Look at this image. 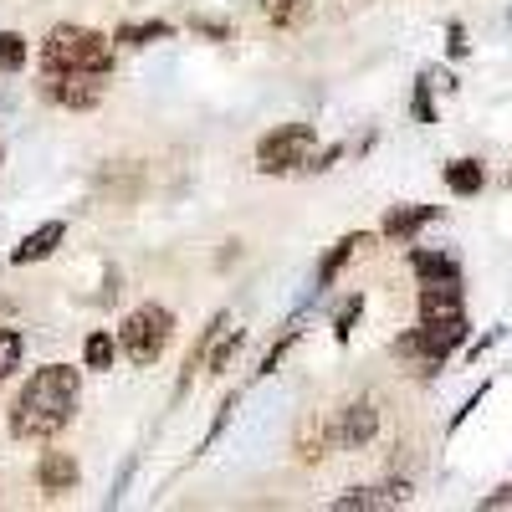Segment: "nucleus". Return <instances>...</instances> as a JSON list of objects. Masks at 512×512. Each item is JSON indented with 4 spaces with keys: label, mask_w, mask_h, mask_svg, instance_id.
Returning a JSON list of instances; mask_svg holds the SVG:
<instances>
[{
    "label": "nucleus",
    "mask_w": 512,
    "mask_h": 512,
    "mask_svg": "<svg viewBox=\"0 0 512 512\" xmlns=\"http://www.w3.org/2000/svg\"><path fill=\"white\" fill-rule=\"evenodd\" d=\"M77 400H82V374L72 364H41L11 405V436L16 441H52L57 431L72 425Z\"/></svg>",
    "instance_id": "f257e3e1"
},
{
    "label": "nucleus",
    "mask_w": 512,
    "mask_h": 512,
    "mask_svg": "<svg viewBox=\"0 0 512 512\" xmlns=\"http://www.w3.org/2000/svg\"><path fill=\"white\" fill-rule=\"evenodd\" d=\"M41 67L52 77L62 72H113V41L93 26H57L47 41H41Z\"/></svg>",
    "instance_id": "f03ea898"
},
{
    "label": "nucleus",
    "mask_w": 512,
    "mask_h": 512,
    "mask_svg": "<svg viewBox=\"0 0 512 512\" xmlns=\"http://www.w3.org/2000/svg\"><path fill=\"white\" fill-rule=\"evenodd\" d=\"M313 159H318V128L313 123H277L256 144V169L262 175H297V169H313Z\"/></svg>",
    "instance_id": "7ed1b4c3"
},
{
    "label": "nucleus",
    "mask_w": 512,
    "mask_h": 512,
    "mask_svg": "<svg viewBox=\"0 0 512 512\" xmlns=\"http://www.w3.org/2000/svg\"><path fill=\"white\" fill-rule=\"evenodd\" d=\"M169 338H175V313L159 308V303H144V308H134V313L123 318V328H118V349L134 359L139 369H149V364L164 359Z\"/></svg>",
    "instance_id": "20e7f679"
},
{
    "label": "nucleus",
    "mask_w": 512,
    "mask_h": 512,
    "mask_svg": "<svg viewBox=\"0 0 512 512\" xmlns=\"http://www.w3.org/2000/svg\"><path fill=\"white\" fill-rule=\"evenodd\" d=\"M466 338V318H446V323H420L415 333H405L400 338V354H415V359H425V364H441L456 344Z\"/></svg>",
    "instance_id": "39448f33"
},
{
    "label": "nucleus",
    "mask_w": 512,
    "mask_h": 512,
    "mask_svg": "<svg viewBox=\"0 0 512 512\" xmlns=\"http://www.w3.org/2000/svg\"><path fill=\"white\" fill-rule=\"evenodd\" d=\"M52 98L62 108H98L103 103V72H62V82H52Z\"/></svg>",
    "instance_id": "423d86ee"
},
{
    "label": "nucleus",
    "mask_w": 512,
    "mask_h": 512,
    "mask_svg": "<svg viewBox=\"0 0 512 512\" xmlns=\"http://www.w3.org/2000/svg\"><path fill=\"white\" fill-rule=\"evenodd\" d=\"M461 313V282H420V323H446Z\"/></svg>",
    "instance_id": "0eeeda50"
},
{
    "label": "nucleus",
    "mask_w": 512,
    "mask_h": 512,
    "mask_svg": "<svg viewBox=\"0 0 512 512\" xmlns=\"http://www.w3.org/2000/svg\"><path fill=\"white\" fill-rule=\"evenodd\" d=\"M77 461H72V451H41V461H36V482H41V492H52V497H62V492H72L77 487Z\"/></svg>",
    "instance_id": "6e6552de"
},
{
    "label": "nucleus",
    "mask_w": 512,
    "mask_h": 512,
    "mask_svg": "<svg viewBox=\"0 0 512 512\" xmlns=\"http://www.w3.org/2000/svg\"><path fill=\"white\" fill-rule=\"evenodd\" d=\"M62 236H67V226H62V221L36 226V231H31V236H26V241L11 251V262H16V267H26V262H47V256L62 246Z\"/></svg>",
    "instance_id": "1a4fd4ad"
},
{
    "label": "nucleus",
    "mask_w": 512,
    "mask_h": 512,
    "mask_svg": "<svg viewBox=\"0 0 512 512\" xmlns=\"http://www.w3.org/2000/svg\"><path fill=\"white\" fill-rule=\"evenodd\" d=\"M436 216H441L436 205H395L390 216H384V226H379V231L390 236V241H410L420 226H431Z\"/></svg>",
    "instance_id": "9d476101"
},
{
    "label": "nucleus",
    "mask_w": 512,
    "mask_h": 512,
    "mask_svg": "<svg viewBox=\"0 0 512 512\" xmlns=\"http://www.w3.org/2000/svg\"><path fill=\"white\" fill-rule=\"evenodd\" d=\"M410 267L420 282H461V267L446 251H410Z\"/></svg>",
    "instance_id": "9b49d317"
},
{
    "label": "nucleus",
    "mask_w": 512,
    "mask_h": 512,
    "mask_svg": "<svg viewBox=\"0 0 512 512\" xmlns=\"http://www.w3.org/2000/svg\"><path fill=\"white\" fill-rule=\"evenodd\" d=\"M446 185H451V195H482L487 169H482L477 159H451V164H446Z\"/></svg>",
    "instance_id": "f8f14e48"
},
{
    "label": "nucleus",
    "mask_w": 512,
    "mask_h": 512,
    "mask_svg": "<svg viewBox=\"0 0 512 512\" xmlns=\"http://www.w3.org/2000/svg\"><path fill=\"white\" fill-rule=\"evenodd\" d=\"M374 425H379L374 405H349L344 425H338V441H344V446H364V441L374 436Z\"/></svg>",
    "instance_id": "ddd939ff"
},
{
    "label": "nucleus",
    "mask_w": 512,
    "mask_h": 512,
    "mask_svg": "<svg viewBox=\"0 0 512 512\" xmlns=\"http://www.w3.org/2000/svg\"><path fill=\"white\" fill-rule=\"evenodd\" d=\"M123 349H118V338L108 333V328H98V333H88V344H82V364H88V369H113V359H118Z\"/></svg>",
    "instance_id": "4468645a"
},
{
    "label": "nucleus",
    "mask_w": 512,
    "mask_h": 512,
    "mask_svg": "<svg viewBox=\"0 0 512 512\" xmlns=\"http://www.w3.org/2000/svg\"><path fill=\"white\" fill-rule=\"evenodd\" d=\"M164 36H175L169 21H139V26H123L113 41H123V47H149V41H164Z\"/></svg>",
    "instance_id": "2eb2a0df"
},
{
    "label": "nucleus",
    "mask_w": 512,
    "mask_h": 512,
    "mask_svg": "<svg viewBox=\"0 0 512 512\" xmlns=\"http://www.w3.org/2000/svg\"><path fill=\"white\" fill-rule=\"evenodd\" d=\"M359 246H369V236H344V241H338V246H333V251H328V262H323V267H318V282H323V287H328V282H333V277H338V267H344V262H349V256H354V251H359Z\"/></svg>",
    "instance_id": "dca6fc26"
},
{
    "label": "nucleus",
    "mask_w": 512,
    "mask_h": 512,
    "mask_svg": "<svg viewBox=\"0 0 512 512\" xmlns=\"http://www.w3.org/2000/svg\"><path fill=\"white\" fill-rule=\"evenodd\" d=\"M236 349H241V328L231 333V328L221 323V333H216V354L205 359V369H210V374H226V369H231V359H236Z\"/></svg>",
    "instance_id": "f3484780"
},
{
    "label": "nucleus",
    "mask_w": 512,
    "mask_h": 512,
    "mask_svg": "<svg viewBox=\"0 0 512 512\" xmlns=\"http://www.w3.org/2000/svg\"><path fill=\"white\" fill-rule=\"evenodd\" d=\"M262 11H267L272 26H297L308 16V0H262Z\"/></svg>",
    "instance_id": "a211bd4d"
},
{
    "label": "nucleus",
    "mask_w": 512,
    "mask_h": 512,
    "mask_svg": "<svg viewBox=\"0 0 512 512\" xmlns=\"http://www.w3.org/2000/svg\"><path fill=\"white\" fill-rule=\"evenodd\" d=\"M26 36L21 31H0V67H6V72H21L26 67Z\"/></svg>",
    "instance_id": "6ab92c4d"
},
{
    "label": "nucleus",
    "mask_w": 512,
    "mask_h": 512,
    "mask_svg": "<svg viewBox=\"0 0 512 512\" xmlns=\"http://www.w3.org/2000/svg\"><path fill=\"white\" fill-rule=\"evenodd\" d=\"M21 369V333L16 328H0V384Z\"/></svg>",
    "instance_id": "aec40b11"
},
{
    "label": "nucleus",
    "mask_w": 512,
    "mask_h": 512,
    "mask_svg": "<svg viewBox=\"0 0 512 512\" xmlns=\"http://www.w3.org/2000/svg\"><path fill=\"white\" fill-rule=\"evenodd\" d=\"M451 57H466V31L451 26Z\"/></svg>",
    "instance_id": "412c9836"
},
{
    "label": "nucleus",
    "mask_w": 512,
    "mask_h": 512,
    "mask_svg": "<svg viewBox=\"0 0 512 512\" xmlns=\"http://www.w3.org/2000/svg\"><path fill=\"white\" fill-rule=\"evenodd\" d=\"M497 502H512V482H507V487H497V492L487 497V507H497Z\"/></svg>",
    "instance_id": "4be33fe9"
}]
</instances>
